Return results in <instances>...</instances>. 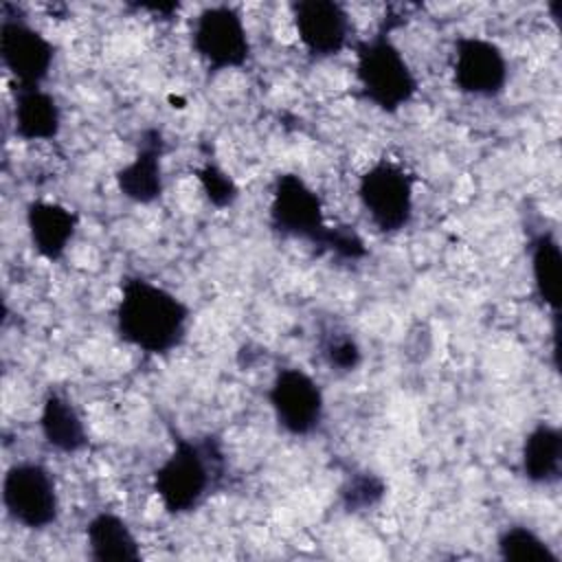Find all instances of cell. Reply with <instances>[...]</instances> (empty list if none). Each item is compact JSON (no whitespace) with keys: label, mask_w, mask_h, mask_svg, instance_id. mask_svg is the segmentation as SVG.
Here are the masks:
<instances>
[{"label":"cell","mask_w":562,"mask_h":562,"mask_svg":"<svg viewBox=\"0 0 562 562\" xmlns=\"http://www.w3.org/2000/svg\"><path fill=\"white\" fill-rule=\"evenodd\" d=\"M386 492L384 481L378 474L360 472L353 474L340 490V503L347 512H364L375 507Z\"/></svg>","instance_id":"ffe728a7"},{"label":"cell","mask_w":562,"mask_h":562,"mask_svg":"<svg viewBox=\"0 0 562 562\" xmlns=\"http://www.w3.org/2000/svg\"><path fill=\"white\" fill-rule=\"evenodd\" d=\"M7 514L26 529H46L57 520L59 501L53 474L33 461L15 463L2 481Z\"/></svg>","instance_id":"8992f818"},{"label":"cell","mask_w":562,"mask_h":562,"mask_svg":"<svg viewBox=\"0 0 562 562\" xmlns=\"http://www.w3.org/2000/svg\"><path fill=\"white\" fill-rule=\"evenodd\" d=\"M268 402L277 424L294 437L314 432L323 419L325 402L321 386L312 375L294 367H285L274 375L268 389Z\"/></svg>","instance_id":"ba28073f"},{"label":"cell","mask_w":562,"mask_h":562,"mask_svg":"<svg viewBox=\"0 0 562 562\" xmlns=\"http://www.w3.org/2000/svg\"><path fill=\"white\" fill-rule=\"evenodd\" d=\"M321 353L327 360V364L336 371H353L362 360V351H360L358 342L347 331L323 334Z\"/></svg>","instance_id":"44dd1931"},{"label":"cell","mask_w":562,"mask_h":562,"mask_svg":"<svg viewBox=\"0 0 562 562\" xmlns=\"http://www.w3.org/2000/svg\"><path fill=\"white\" fill-rule=\"evenodd\" d=\"M86 538L90 558L97 562H136L140 558V547L130 525L112 512L92 516Z\"/></svg>","instance_id":"e0dca14e"},{"label":"cell","mask_w":562,"mask_h":562,"mask_svg":"<svg viewBox=\"0 0 562 562\" xmlns=\"http://www.w3.org/2000/svg\"><path fill=\"white\" fill-rule=\"evenodd\" d=\"M358 198L380 233H400L413 217V178L393 160H378L360 176Z\"/></svg>","instance_id":"5b68a950"},{"label":"cell","mask_w":562,"mask_h":562,"mask_svg":"<svg viewBox=\"0 0 562 562\" xmlns=\"http://www.w3.org/2000/svg\"><path fill=\"white\" fill-rule=\"evenodd\" d=\"M193 48L213 70L241 68L250 59V40L237 9L228 4L206 7L193 24Z\"/></svg>","instance_id":"52a82bcc"},{"label":"cell","mask_w":562,"mask_h":562,"mask_svg":"<svg viewBox=\"0 0 562 562\" xmlns=\"http://www.w3.org/2000/svg\"><path fill=\"white\" fill-rule=\"evenodd\" d=\"M290 11L299 40L312 57H334L347 46L351 22L342 4L334 0H299L290 4Z\"/></svg>","instance_id":"8fae6325"},{"label":"cell","mask_w":562,"mask_h":562,"mask_svg":"<svg viewBox=\"0 0 562 562\" xmlns=\"http://www.w3.org/2000/svg\"><path fill=\"white\" fill-rule=\"evenodd\" d=\"M114 318L116 331L127 345L158 356L184 340L189 307L173 292L145 277H125Z\"/></svg>","instance_id":"6da1fadb"},{"label":"cell","mask_w":562,"mask_h":562,"mask_svg":"<svg viewBox=\"0 0 562 562\" xmlns=\"http://www.w3.org/2000/svg\"><path fill=\"white\" fill-rule=\"evenodd\" d=\"M40 430L44 441L66 454L79 452L88 446L86 426L68 397L57 391H48L42 402Z\"/></svg>","instance_id":"2e32d148"},{"label":"cell","mask_w":562,"mask_h":562,"mask_svg":"<svg viewBox=\"0 0 562 562\" xmlns=\"http://www.w3.org/2000/svg\"><path fill=\"white\" fill-rule=\"evenodd\" d=\"M0 57L18 88H35L48 77L55 48L24 18L4 15L0 24Z\"/></svg>","instance_id":"9c48e42d"},{"label":"cell","mask_w":562,"mask_h":562,"mask_svg":"<svg viewBox=\"0 0 562 562\" xmlns=\"http://www.w3.org/2000/svg\"><path fill=\"white\" fill-rule=\"evenodd\" d=\"M356 79L362 97L382 112H397L417 92V79L386 33L356 44Z\"/></svg>","instance_id":"277c9868"},{"label":"cell","mask_w":562,"mask_h":562,"mask_svg":"<svg viewBox=\"0 0 562 562\" xmlns=\"http://www.w3.org/2000/svg\"><path fill=\"white\" fill-rule=\"evenodd\" d=\"M509 66L505 53L490 40L463 35L454 42V86L472 97H496L505 90Z\"/></svg>","instance_id":"30bf717a"},{"label":"cell","mask_w":562,"mask_h":562,"mask_svg":"<svg viewBox=\"0 0 562 562\" xmlns=\"http://www.w3.org/2000/svg\"><path fill=\"white\" fill-rule=\"evenodd\" d=\"M195 176H198V180L202 184V191H204L206 200L213 206L226 209V206H231L237 200L239 189H237L235 180L224 169H220L215 162L202 165L200 169H195Z\"/></svg>","instance_id":"7402d4cb"},{"label":"cell","mask_w":562,"mask_h":562,"mask_svg":"<svg viewBox=\"0 0 562 562\" xmlns=\"http://www.w3.org/2000/svg\"><path fill=\"white\" fill-rule=\"evenodd\" d=\"M162 134L154 127L145 130L138 140L136 156L116 171L119 191L138 204H151L162 193Z\"/></svg>","instance_id":"7c38bea8"},{"label":"cell","mask_w":562,"mask_h":562,"mask_svg":"<svg viewBox=\"0 0 562 562\" xmlns=\"http://www.w3.org/2000/svg\"><path fill=\"white\" fill-rule=\"evenodd\" d=\"M79 217L75 211L57 202H31L26 206V226L33 248L48 261L64 257L77 233Z\"/></svg>","instance_id":"4fadbf2b"},{"label":"cell","mask_w":562,"mask_h":562,"mask_svg":"<svg viewBox=\"0 0 562 562\" xmlns=\"http://www.w3.org/2000/svg\"><path fill=\"white\" fill-rule=\"evenodd\" d=\"M15 134L24 140H53L61 127V112L42 86L18 88L13 105Z\"/></svg>","instance_id":"5bb4252c"},{"label":"cell","mask_w":562,"mask_h":562,"mask_svg":"<svg viewBox=\"0 0 562 562\" xmlns=\"http://www.w3.org/2000/svg\"><path fill=\"white\" fill-rule=\"evenodd\" d=\"M531 274L538 299L558 314L562 292V252L551 233H540L531 241Z\"/></svg>","instance_id":"ac0fdd59"},{"label":"cell","mask_w":562,"mask_h":562,"mask_svg":"<svg viewBox=\"0 0 562 562\" xmlns=\"http://www.w3.org/2000/svg\"><path fill=\"white\" fill-rule=\"evenodd\" d=\"M498 555L507 562H560V555L529 527L512 525L498 536Z\"/></svg>","instance_id":"d6986e66"},{"label":"cell","mask_w":562,"mask_h":562,"mask_svg":"<svg viewBox=\"0 0 562 562\" xmlns=\"http://www.w3.org/2000/svg\"><path fill=\"white\" fill-rule=\"evenodd\" d=\"M520 470L527 481L538 485H551L560 479L562 435L558 426L540 422L527 432L520 450Z\"/></svg>","instance_id":"9a60e30c"},{"label":"cell","mask_w":562,"mask_h":562,"mask_svg":"<svg viewBox=\"0 0 562 562\" xmlns=\"http://www.w3.org/2000/svg\"><path fill=\"white\" fill-rule=\"evenodd\" d=\"M224 476V452L215 437L173 441L171 454L154 474V490L167 514L198 509Z\"/></svg>","instance_id":"3957f363"},{"label":"cell","mask_w":562,"mask_h":562,"mask_svg":"<svg viewBox=\"0 0 562 562\" xmlns=\"http://www.w3.org/2000/svg\"><path fill=\"white\" fill-rule=\"evenodd\" d=\"M270 226L285 235L305 239L338 259H362L367 246L349 226H329L323 217L318 193L296 173H281L272 187Z\"/></svg>","instance_id":"7a4b0ae2"}]
</instances>
